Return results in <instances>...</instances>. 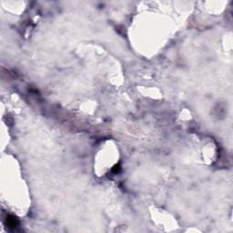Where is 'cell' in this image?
<instances>
[{
    "label": "cell",
    "mask_w": 233,
    "mask_h": 233,
    "mask_svg": "<svg viewBox=\"0 0 233 233\" xmlns=\"http://www.w3.org/2000/svg\"><path fill=\"white\" fill-rule=\"evenodd\" d=\"M7 225L9 227V228H12V229H15L16 227H17L18 225V221L16 217L14 216H8L7 217Z\"/></svg>",
    "instance_id": "obj_1"
}]
</instances>
